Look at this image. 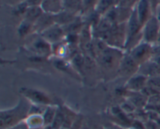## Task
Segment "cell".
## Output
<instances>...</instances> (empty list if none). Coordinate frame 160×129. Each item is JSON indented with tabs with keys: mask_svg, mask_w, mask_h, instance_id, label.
Wrapping results in <instances>:
<instances>
[{
	"mask_svg": "<svg viewBox=\"0 0 160 129\" xmlns=\"http://www.w3.org/2000/svg\"><path fill=\"white\" fill-rule=\"evenodd\" d=\"M125 51L120 49L107 45L95 58L100 76L105 81H111L118 77L120 63L123 59Z\"/></svg>",
	"mask_w": 160,
	"mask_h": 129,
	"instance_id": "cell-1",
	"label": "cell"
},
{
	"mask_svg": "<svg viewBox=\"0 0 160 129\" xmlns=\"http://www.w3.org/2000/svg\"><path fill=\"white\" fill-rule=\"evenodd\" d=\"M31 103L20 96L14 106L0 111V128L6 129L23 122L29 115Z\"/></svg>",
	"mask_w": 160,
	"mask_h": 129,
	"instance_id": "cell-2",
	"label": "cell"
},
{
	"mask_svg": "<svg viewBox=\"0 0 160 129\" xmlns=\"http://www.w3.org/2000/svg\"><path fill=\"white\" fill-rule=\"evenodd\" d=\"M142 28L143 25L140 23L136 15L135 10L133 11L131 18L127 23V42L125 52H128L138 45L142 41Z\"/></svg>",
	"mask_w": 160,
	"mask_h": 129,
	"instance_id": "cell-3",
	"label": "cell"
},
{
	"mask_svg": "<svg viewBox=\"0 0 160 129\" xmlns=\"http://www.w3.org/2000/svg\"><path fill=\"white\" fill-rule=\"evenodd\" d=\"M127 23L114 24L101 39L109 46L124 50L127 42Z\"/></svg>",
	"mask_w": 160,
	"mask_h": 129,
	"instance_id": "cell-4",
	"label": "cell"
},
{
	"mask_svg": "<svg viewBox=\"0 0 160 129\" xmlns=\"http://www.w3.org/2000/svg\"><path fill=\"white\" fill-rule=\"evenodd\" d=\"M20 96H23L31 104L48 106L54 105V100L47 92L34 88L22 87L20 89Z\"/></svg>",
	"mask_w": 160,
	"mask_h": 129,
	"instance_id": "cell-5",
	"label": "cell"
},
{
	"mask_svg": "<svg viewBox=\"0 0 160 129\" xmlns=\"http://www.w3.org/2000/svg\"><path fill=\"white\" fill-rule=\"evenodd\" d=\"M27 49L35 57L48 59L52 56V45L42 39L40 34L31 39L27 45Z\"/></svg>",
	"mask_w": 160,
	"mask_h": 129,
	"instance_id": "cell-6",
	"label": "cell"
},
{
	"mask_svg": "<svg viewBox=\"0 0 160 129\" xmlns=\"http://www.w3.org/2000/svg\"><path fill=\"white\" fill-rule=\"evenodd\" d=\"M127 53H129L140 66L152 59L155 56L153 45L143 41Z\"/></svg>",
	"mask_w": 160,
	"mask_h": 129,
	"instance_id": "cell-7",
	"label": "cell"
},
{
	"mask_svg": "<svg viewBox=\"0 0 160 129\" xmlns=\"http://www.w3.org/2000/svg\"><path fill=\"white\" fill-rule=\"evenodd\" d=\"M160 34V21L156 15L148 20L142 28L143 42L154 45L158 43Z\"/></svg>",
	"mask_w": 160,
	"mask_h": 129,
	"instance_id": "cell-8",
	"label": "cell"
},
{
	"mask_svg": "<svg viewBox=\"0 0 160 129\" xmlns=\"http://www.w3.org/2000/svg\"><path fill=\"white\" fill-rule=\"evenodd\" d=\"M134 11V8H127L120 6H115L106 13L104 16L113 24L124 23L129 20Z\"/></svg>",
	"mask_w": 160,
	"mask_h": 129,
	"instance_id": "cell-9",
	"label": "cell"
},
{
	"mask_svg": "<svg viewBox=\"0 0 160 129\" xmlns=\"http://www.w3.org/2000/svg\"><path fill=\"white\" fill-rule=\"evenodd\" d=\"M140 65L134 60L132 56L128 53L125 52L123 59L120 63L118 71V77L129 79L131 77L138 73Z\"/></svg>",
	"mask_w": 160,
	"mask_h": 129,
	"instance_id": "cell-10",
	"label": "cell"
},
{
	"mask_svg": "<svg viewBox=\"0 0 160 129\" xmlns=\"http://www.w3.org/2000/svg\"><path fill=\"white\" fill-rule=\"evenodd\" d=\"M39 34L52 45L63 42L66 38V33L62 27L56 23L50 26Z\"/></svg>",
	"mask_w": 160,
	"mask_h": 129,
	"instance_id": "cell-11",
	"label": "cell"
},
{
	"mask_svg": "<svg viewBox=\"0 0 160 129\" xmlns=\"http://www.w3.org/2000/svg\"><path fill=\"white\" fill-rule=\"evenodd\" d=\"M134 10L138 19L142 25L145 24L155 15L149 0H138L136 6H134Z\"/></svg>",
	"mask_w": 160,
	"mask_h": 129,
	"instance_id": "cell-12",
	"label": "cell"
},
{
	"mask_svg": "<svg viewBox=\"0 0 160 129\" xmlns=\"http://www.w3.org/2000/svg\"><path fill=\"white\" fill-rule=\"evenodd\" d=\"M52 64L58 70L63 72L67 75H70L71 78H73L75 80H78V81L82 80L81 75L75 69L70 60L54 57V59L52 60Z\"/></svg>",
	"mask_w": 160,
	"mask_h": 129,
	"instance_id": "cell-13",
	"label": "cell"
},
{
	"mask_svg": "<svg viewBox=\"0 0 160 129\" xmlns=\"http://www.w3.org/2000/svg\"><path fill=\"white\" fill-rule=\"evenodd\" d=\"M148 82V77L138 73L127 80L124 88L126 90L130 92H142L146 87Z\"/></svg>",
	"mask_w": 160,
	"mask_h": 129,
	"instance_id": "cell-14",
	"label": "cell"
},
{
	"mask_svg": "<svg viewBox=\"0 0 160 129\" xmlns=\"http://www.w3.org/2000/svg\"><path fill=\"white\" fill-rule=\"evenodd\" d=\"M41 8L45 13L50 15H57L64 10L62 0H44Z\"/></svg>",
	"mask_w": 160,
	"mask_h": 129,
	"instance_id": "cell-15",
	"label": "cell"
},
{
	"mask_svg": "<svg viewBox=\"0 0 160 129\" xmlns=\"http://www.w3.org/2000/svg\"><path fill=\"white\" fill-rule=\"evenodd\" d=\"M139 74L148 77V78L160 75V65L154 59L145 63L140 66Z\"/></svg>",
	"mask_w": 160,
	"mask_h": 129,
	"instance_id": "cell-16",
	"label": "cell"
},
{
	"mask_svg": "<svg viewBox=\"0 0 160 129\" xmlns=\"http://www.w3.org/2000/svg\"><path fill=\"white\" fill-rule=\"evenodd\" d=\"M127 92L128 100H129L137 109H142L148 105V98L142 92H130L127 90Z\"/></svg>",
	"mask_w": 160,
	"mask_h": 129,
	"instance_id": "cell-17",
	"label": "cell"
},
{
	"mask_svg": "<svg viewBox=\"0 0 160 129\" xmlns=\"http://www.w3.org/2000/svg\"><path fill=\"white\" fill-rule=\"evenodd\" d=\"M54 23L55 21L53 16L44 13L42 17L34 24V34H41L42 31H44Z\"/></svg>",
	"mask_w": 160,
	"mask_h": 129,
	"instance_id": "cell-18",
	"label": "cell"
},
{
	"mask_svg": "<svg viewBox=\"0 0 160 129\" xmlns=\"http://www.w3.org/2000/svg\"><path fill=\"white\" fill-rule=\"evenodd\" d=\"M29 129L45 128V121L42 114H29L24 121Z\"/></svg>",
	"mask_w": 160,
	"mask_h": 129,
	"instance_id": "cell-19",
	"label": "cell"
},
{
	"mask_svg": "<svg viewBox=\"0 0 160 129\" xmlns=\"http://www.w3.org/2000/svg\"><path fill=\"white\" fill-rule=\"evenodd\" d=\"M78 16L80 15H75V14L71 13L63 10L60 13L53 16V17H54L55 23L61 27H65L67 25L70 24V23H72L73 20H76Z\"/></svg>",
	"mask_w": 160,
	"mask_h": 129,
	"instance_id": "cell-20",
	"label": "cell"
},
{
	"mask_svg": "<svg viewBox=\"0 0 160 129\" xmlns=\"http://www.w3.org/2000/svg\"><path fill=\"white\" fill-rule=\"evenodd\" d=\"M44 13L43 10L41 6H28L23 20H26L32 23H35V22L40 18Z\"/></svg>",
	"mask_w": 160,
	"mask_h": 129,
	"instance_id": "cell-21",
	"label": "cell"
},
{
	"mask_svg": "<svg viewBox=\"0 0 160 129\" xmlns=\"http://www.w3.org/2000/svg\"><path fill=\"white\" fill-rule=\"evenodd\" d=\"M64 10L75 15H81L82 0H62Z\"/></svg>",
	"mask_w": 160,
	"mask_h": 129,
	"instance_id": "cell-22",
	"label": "cell"
},
{
	"mask_svg": "<svg viewBox=\"0 0 160 129\" xmlns=\"http://www.w3.org/2000/svg\"><path fill=\"white\" fill-rule=\"evenodd\" d=\"M115 6H117L116 0H98L94 9L102 17Z\"/></svg>",
	"mask_w": 160,
	"mask_h": 129,
	"instance_id": "cell-23",
	"label": "cell"
},
{
	"mask_svg": "<svg viewBox=\"0 0 160 129\" xmlns=\"http://www.w3.org/2000/svg\"><path fill=\"white\" fill-rule=\"evenodd\" d=\"M58 108H59V106L56 104L48 106L45 108V111L42 114L44 117V121H45V127L51 126L52 125L55 118H56V114H57Z\"/></svg>",
	"mask_w": 160,
	"mask_h": 129,
	"instance_id": "cell-24",
	"label": "cell"
},
{
	"mask_svg": "<svg viewBox=\"0 0 160 129\" xmlns=\"http://www.w3.org/2000/svg\"><path fill=\"white\" fill-rule=\"evenodd\" d=\"M17 33L20 38H26L34 34V23L28 21L26 20H22L19 24Z\"/></svg>",
	"mask_w": 160,
	"mask_h": 129,
	"instance_id": "cell-25",
	"label": "cell"
},
{
	"mask_svg": "<svg viewBox=\"0 0 160 129\" xmlns=\"http://www.w3.org/2000/svg\"><path fill=\"white\" fill-rule=\"evenodd\" d=\"M98 0H82V11L81 15L87 13L95 9Z\"/></svg>",
	"mask_w": 160,
	"mask_h": 129,
	"instance_id": "cell-26",
	"label": "cell"
},
{
	"mask_svg": "<svg viewBox=\"0 0 160 129\" xmlns=\"http://www.w3.org/2000/svg\"><path fill=\"white\" fill-rule=\"evenodd\" d=\"M138 0H116L117 6L127 8H134Z\"/></svg>",
	"mask_w": 160,
	"mask_h": 129,
	"instance_id": "cell-27",
	"label": "cell"
},
{
	"mask_svg": "<svg viewBox=\"0 0 160 129\" xmlns=\"http://www.w3.org/2000/svg\"><path fill=\"white\" fill-rule=\"evenodd\" d=\"M148 85L160 92V75L148 78Z\"/></svg>",
	"mask_w": 160,
	"mask_h": 129,
	"instance_id": "cell-28",
	"label": "cell"
},
{
	"mask_svg": "<svg viewBox=\"0 0 160 129\" xmlns=\"http://www.w3.org/2000/svg\"><path fill=\"white\" fill-rule=\"evenodd\" d=\"M44 0H26L28 6H41Z\"/></svg>",
	"mask_w": 160,
	"mask_h": 129,
	"instance_id": "cell-29",
	"label": "cell"
},
{
	"mask_svg": "<svg viewBox=\"0 0 160 129\" xmlns=\"http://www.w3.org/2000/svg\"><path fill=\"white\" fill-rule=\"evenodd\" d=\"M149 2L152 5V7L153 12H154L155 15H156L158 7H159L160 5V0H149Z\"/></svg>",
	"mask_w": 160,
	"mask_h": 129,
	"instance_id": "cell-30",
	"label": "cell"
},
{
	"mask_svg": "<svg viewBox=\"0 0 160 129\" xmlns=\"http://www.w3.org/2000/svg\"><path fill=\"white\" fill-rule=\"evenodd\" d=\"M6 129H29V128H28V127L27 126L26 123L23 121V122H21V123H20L19 125H15V126L10 127V128H8Z\"/></svg>",
	"mask_w": 160,
	"mask_h": 129,
	"instance_id": "cell-31",
	"label": "cell"
},
{
	"mask_svg": "<svg viewBox=\"0 0 160 129\" xmlns=\"http://www.w3.org/2000/svg\"><path fill=\"white\" fill-rule=\"evenodd\" d=\"M104 129H128V128H123V127H120V126H119V125H115V124H114V125H112V126L108 127V128H104Z\"/></svg>",
	"mask_w": 160,
	"mask_h": 129,
	"instance_id": "cell-32",
	"label": "cell"
},
{
	"mask_svg": "<svg viewBox=\"0 0 160 129\" xmlns=\"http://www.w3.org/2000/svg\"><path fill=\"white\" fill-rule=\"evenodd\" d=\"M156 17H158V19H159V21H160V6H159V7H158V9H157V11H156Z\"/></svg>",
	"mask_w": 160,
	"mask_h": 129,
	"instance_id": "cell-33",
	"label": "cell"
},
{
	"mask_svg": "<svg viewBox=\"0 0 160 129\" xmlns=\"http://www.w3.org/2000/svg\"><path fill=\"white\" fill-rule=\"evenodd\" d=\"M16 2V4H19V3H24L26 2V0H14Z\"/></svg>",
	"mask_w": 160,
	"mask_h": 129,
	"instance_id": "cell-34",
	"label": "cell"
},
{
	"mask_svg": "<svg viewBox=\"0 0 160 129\" xmlns=\"http://www.w3.org/2000/svg\"><path fill=\"white\" fill-rule=\"evenodd\" d=\"M158 43L160 44V34H159V40H158Z\"/></svg>",
	"mask_w": 160,
	"mask_h": 129,
	"instance_id": "cell-35",
	"label": "cell"
},
{
	"mask_svg": "<svg viewBox=\"0 0 160 129\" xmlns=\"http://www.w3.org/2000/svg\"><path fill=\"white\" fill-rule=\"evenodd\" d=\"M42 129H44V128H42Z\"/></svg>",
	"mask_w": 160,
	"mask_h": 129,
	"instance_id": "cell-36",
	"label": "cell"
},
{
	"mask_svg": "<svg viewBox=\"0 0 160 129\" xmlns=\"http://www.w3.org/2000/svg\"><path fill=\"white\" fill-rule=\"evenodd\" d=\"M159 6H160V5H159Z\"/></svg>",
	"mask_w": 160,
	"mask_h": 129,
	"instance_id": "cell-37",
	"label": "cell"
}]
</instances>
